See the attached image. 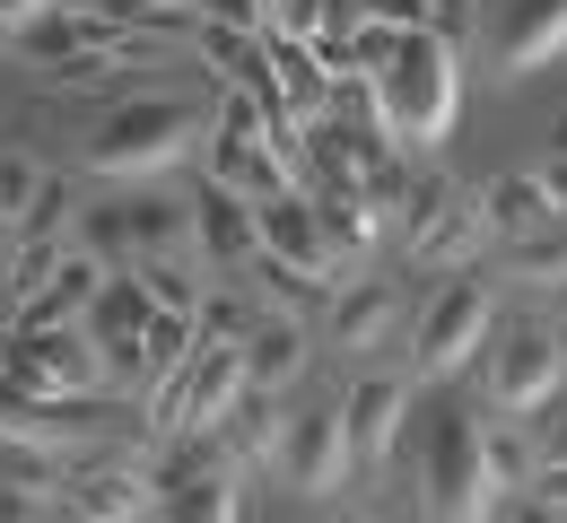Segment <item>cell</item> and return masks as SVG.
<instances>
[{
	"label": "cell",
	"instance_id": "d6986e66",
	"mask_svg": "<svg viewBox=\"0 0 567 523\" xmlns=\"http://www.w3.org/2000/svg\"><path fill=\"white\" fill-rule=\"evenodd\" d=\"M62 253H71V236H9V262H0V323H18L27 305L53 289Z\"/></svg>",
	"mask_w": 567,
	"mask_h": 523
},
{
	"label": "cell",
	"instance_id": "44dd1931",
	"mask_svg": "<svg viewBox=\"0 0 567 523\" xmlns=\"http://www.w3.org/2000/svg\"><path fill=\"white\" fill-rule=\"evenodd\" d=\"M463 184H454V166H436V157H411V184H402V219H393V236L411 244V236H427V227L445 219V201H454Z\"/></svg>",
	"mask_w": 567,
	"mask_h": 523
},
{
	"label": "cell",
	"instance_id": "f1b7e54d",
	"mask_svg": "<svg viewBox=\"0 0 567 523\" xmlns=\"http://www.w3.org/2000/svg\"><path fill=\"white\" fill-rule=\"evenodd\" d=\"M533 184H542V201L567 219V157H542V166H533Z\"/></svg>",
	"mask_w": 567,
	"mask_h": 523
},
{
	"label": "cell",
	"instance_id": "3957f363",
	"mask_svg": "<svg viewBox=\"0 0 567 523\" xmlns=\"http://www.w3.org/2000/svg\"><path fill=\"white\" fill-rule=\"evenodd\" d=\"M481 393H489V419L515 428H542L567 401V332H550L542 314H506L489 341H481Z\"/></svg>",
	"mask_w": 567,
	"mask_h": 523
},
{
	"label": "cell",
	"instance_id": "484cf974",
	"mask_svg": "<svg viewBox=\"0 0 567 523\" xmlns=\"http://www.w3.org/2000/svg\"><path fill=\"white\" fill-rule=\"evenodd\" d=\"M411 27H427L454 53H472L481 44V0H411Z\"/></svg>",
	"mask_w": 567,
	"mask_h": 523
},
{
	"label": "cell",
	"instance_id": "e0dca14e",
	"mask_svg": "<svg viewBox=\"0 0 567 523\" xmlns=\"http://www.w3.org/2000/svg\"><path fill=\"white\" fill-rule=\"evenodd\" d=\"M481 219H489V244H524V236L559 227V210L542 201L533 166H515V175H489V192H481Z\"/></svg>",
	"mask_w": 567,
	"mask_h": 523
},
{
	"label": "cell",
	"instance_id": "4316f807",
	"mask_svg": "<svg viewBox=\"0 0 567 523\" xmlns=\"http://www.w3.org/2000/svg\"><path fill=\"white\" fill-rule=\"evenodd\" d=\"M9 236H71V175H44V192H35V210L9 227Z\"/></svg>",
	"mask_w": 567,
	"mask_h": 523
},
{
	"label": "cell",
	"instance_id": "d6a6232c",
	"mask_svg": "<svg viewBox=\"0 0 567 523\" xmlns=\"http://www.w3.org/2000/svg\"><path fill=\"white\" fill-rule=\"evenodd\" d=\"M323 523H375V515H367V506H332Z\"/></svg>",
	"mask_w": 567,
	"mask_h": 523
},
{
	"label": "cell",
	"instance_id": "4fadbf2b",
	"mask_svg": "<svg viewBox=\"0 0 567 523\" xmlns=\"http://www.w3.org/2000/svg\"><path fill=\"white\" fill-rule=\"evenodd\" d=\"M306 375H315V323H297V314H262L254 341H245V393L297 401Z\"/></svg>",
	"mask_w": 567,
	"mask_h": 523
},
{
	"label": "cell",
	"instance_id": "83f0119b",
	"mask_svg": "<svg viewBox=\"0 0 567 523\" xmlns=\"http://www.w3.org/2000/svg\"><path fill=\"white\" fill-rule=\"evenodd\" d=\"M44 515H62V506L35 498V489H9V480H0V523H44Z\"/></svg>",
	"mask_w": 567,
	"mask_h": 523
},
{
	"label": "cell",
	"instance_id": "5b68a950",
	"mask_svg": "<svg viewBox=\"0 0 567 523\" xmlns=\"http://www.w3.org/2000/svg\"><path fill=\"white\" fill-rule=\"evenodd\" d=\"M497 280L489 262L481 271H454V280H436L420 305V332H411V358H420V375H463L472 358H481V341L497 332Z\"/></svg>",
	"mask_w": 567,
	"mask_h": 523
},
{
	"label": "cell",
	"instance_id": "7402d4cb",
	"mask_svg": "<svg viewBox=\"0 0 567 523\" xmlns=\"http://www.w3.org/2000/svg\"><path fill=\"white\" fill-rule=\"evenodd\" d=\"M497 271L524 280V289H567V219L524 236V244H497Z\"/></svg>",
	"mask_w": 567,
	"mask_h": 523
},
{
	"label": "cell",
	"instance_id": "836d02e7",
	"mask_svg": "<svg viewBox=\"0 0 567 523\" xmlns=\"http://www.w3.org/2000/svg\"><path fill=\"white\" fill-rule=\"evenodd\" d=\"M0 53H9V27H0Z\"/></svg>",
	"mask_w": 567,
	"mask_h": 523
},
{
	"label": "cell",
	"instance_id": "7c38bea8",
	"mask_svg": "<svg viewBox=\"0 0 567 523\" xmlns=\"http://www.w3.org/2000/svg\"><path fill=\"white\" fill-rule=\"evenodd\" d=\"M393 323H402V289H393V280H375V271H358V280H341V289L323 297V314H315V341H332V349L350 358V349L393 341Z\"/></svg>",
	"mask_w": 567,
	"mask_h": 523
},
{
	"label": "cell",
	"instance_id": "ac0fdd59",
	"mask_svg": "<svg viewBox=\"0 0 567 523\" xmlns=\"http://www.w3.org/2000/svg\"><path fill=\"white\" fill-rule=\"evenodd\" d=\"M567 53V0H515V18H506V71L515 79H533V71H550Z\"/></svg>",
	"mask_w": 567,
	"mask_h": 523
},
{
	"label": "cell",
	"instance_id": "cb8c5ba5",
	"mask_svg": "<svg viewBox=\"0 0 567 523\" xmlns=\"http://www.w3.org/2000/svg\"><path fill=\"white\" fill-rule=\"evenodd\" d=\"M489 419V410H481ZM533 471H542V446H533V428H515V419H489V480L497 498H524L533 489Z\"/></svg>",
	"mask_w": 567,
	"mask_h": 523
},
{
	"label": "cell",
	"instance_id": "e575fe53",
	"mask_svg": "<svg viewBox=\"0 0 567 523\" xmlns=\"http://www.w3.org/2000/svg\"><path fill=\"white\" fill-rule=\"evenodd\" d=\"M0 244H9V227H0Z\"/></svg>",
	"mask_w": 567,
	"mask_h": 523
},
{
	"label": "cell",
	"instance_id": "7a4b0ae2",
	"mask_svg": "<svg viewBox=\"0 0 567 523\" xmlns=\"http://www.w3.org/2000/svg\"><path fill=\"white\" fill-rule=\"evenodd\" d=\"M202 140H210V105L157 87V96H123V105L87 132L79 166H87V175H166V166L202 157Z\"/></svg>",
	"mask_w": 567,
	"mask_h": 523
},
{
	"label": "cell",
	"instance_id": "9c48e42d",
	"mask_svg": "<svg viewBox=\"0 0 567 523\" xmlns=\"http://www.w3.org/2000/svg\"><path fill=\"white\" fill-rule=\"evenodd\" d=\"M236 401H245V349L236 341H193V358L175 375V428L166 437H218Z\"/></svg>",
	"mask_w": 567,
	"mask_h": 523
},
{
	"label": "cell",
	"instance_id": "9a60e30c",
	"mask_svg": "<svg viewBox=\"0 0 567 523\" xmlns=\"http://www.w3.org/2000/svg\"><path fill=\"white\" fill-rule=\"evenodd\" d=\"M193 253H202V271H245L254 262V201L202 184L193 192Z\"/></svg>",
	"mask_w": 567,
	"mask_h": 523
},
{
	"label": "cell",
	"instance_id": "277c9868",
	"mask_svg": "<svg viewBox=\"0 0 567 523\" xmlns=\"http://www.w3.org/2000/svg\"><path fill=\"white\" fill-rule=\"evenodd\" d=\"M420 480H427V506L436 523H497V480H489V419L445 401L427 410V453H420Z\"/></svg>",
	"mask_w": 567,
	"mask_h": 523
},
{
	"label": "cell",
	"instance_id": "6da1fadb",
	"mask_svg": "<svg viewBox=\"0 0 567 523\" xmlns=\"http://www.w3.org/2000/svg\"><path fill=\"white\" fill-rule=\"evenodd\" d=\"M375 87V123L402 157H436L454 114H463V53L436 44L427 27H402V44L384 53V71L367 79Z\"/></svg>",
	"mask_w": 567,
	"mask_h": 523
},
{
	"label": "cell",
	"instance_id": "ba28073f",
	"mask_svg": "<svg viewBox=\"0 0 567 523\" xmlns=\"http://www.w3.org/2000/svg\"><path fill=\"white\" fill-rule=\"evenodd\" d=\"M62 515H87V523H148V515H157L148 446L71 453V471H62Z\"/></svg>",
	"mask_w": 567,
	"mask_h": 523
},
{
	"label": "cell",
	"instance_id": "1f68e13d",
	"mask_svg": "<svg viewBox=\"0 0 567 523\" xmlns=\"http://www.w3.org/2000/svg\"><path fill=\"white\" fill-rule=\"evenodd\" d=\"M542 157H567V105H559V123H550V140H542Z\"/></svg>",
	"mask_w": 567,
	"mask_h": 523
},
{
	"label": "cell",
	"instance_id": "4dcf8cb0",
	"mask_svg": "<svg viewBox=\"0 0 567 523\" xmlns=\"http://www.w3.org/2000/svg\"><path fill=\"white\" fill-rule=\"evenodd\" d=\"M533 446H542V462H567V401L542 419V437H533Z\"/></svg>",
	"mask_w": 567,
	"mask_h": 523
},
{
	"label": "cell",
	"instance_id": "f546056e",
	"mask_svg": "<svg viewBox=\"0 0 567 523\" xmlns=\"http://www.w3.org/2000/svg\"><path fill=\"white\" fill-rule=\"evenodd\" d=\"M497 523H567V515H559V506H542V498L524 489V498H506V506H497Z\"/></svg>",
	"mask_w": 567,
	"mask_h": 523
},
{
	"label": "cell",
	"instance_id": "ffe728a7",
	"mask_svg": "<svg viewBox=\"0 0 567 523\" xmlns=\"http://www.w3.org/2000/svg\"><path fill=\"white\" fill-rule=\"evenodd\" d=\"M141 271V289L157 314H202L210 297V271H202V253H157V262H132Z\"/></svg>",
	"mask_w": 567,
	"mask_h": 523
},
{
	"label": "cell",
	"instance_id": "d4e9b609",
	"mask_svg": "<svg viewBox=\"0 0 567 523\" xmlns=\"http://www.w3.org/2000/svg\"><path fill=\"white\" fill-rule=\"evenodd\" d=\"M44 157L35 149H0V227H18L27 210H35V192H44Z\"/></svg>",
	"mask_w": 567,
	"mask_h": 523
},
{
	"label": "cell",
	"instance_id": "30bf717a",
	"mask_svg": "<svg viewBox=\"0 0 567 523\" xmlns=\"http://www.w3.org/2000/svg\"><path fill=\"white\" fill-rule=\"evenodd\" d=\"M254 262H280L315 289H341V262L323 244V227L306 210V192H280V201H254Z\"/></svg>",
	"mask_w": 567,
	"mask_h": 523
},
{
	"label": "cell",
	"instance_id": "52a82bcc",
	"mask_svg": "<svg viewBox=\"0 0 567 523\" xmlns=\"http://www.w3.org/2000/svg\"><path fill=\"white\" fill-rule=\"evenodd\" d=\"M297 498H332L350 480V437H341V393H297L280 410V453H271Z\"/></svg>",
	"mask_w": 567,
	"mask_h": 523
},
{
	"label": "cell",
	"instance_id": "5bb4252c",
	"mask_svg": "<svg viewBox=\"0 0 567 523\" xmlns=\"http://www.w3.org/2000/svg\"><path fill=\"white\" fill-rule=\"evenodd\" d=\"M411 262H420L427 280H454V271H481L489 262V219H481V192L463 184L454 201H445V219L411 236Z\"/></svg>",
	"mask_w": 567,
	"mask_h": 523
},
{
	"label": "cell",
	"instance_id": "603a6c76",
	"mask_svg": "<svg viewBox=\"0 0 567 523\" xmlns=\"http://www.w3.org/2000/svg\"><path fill=\"white\" fill-rule=\"evenodd\" d=\"M262 314H271V305L254 297L245 280H227V289H210V297H202V314H193V332H202V341H236V349H245Z\"/></svg>",
	"mask_w": 567,
	"mask_h": 523
},
{
	"label": "cell",
	"instance_id": "2e32d148",
	"mask_svg": "<svg viewBox=\"0 0 567 523\" xmlns=\"http://www.w3.org/2000/svg\"><path fill=\"white\" fill-rule=\"evenodd\" d=\"M148 523H245V471H193V480H175V489H157V515Z\"/></svg>",
	"mask_w": 567,
	"mask_h": 523
},
{
	"label": "cell",
	"instance_id": "8fae6325",
	"mask_svg": "<svg viewBox=\"0 0 567 523\" xmlns=\"http://www.w3.org/2000/svg\"><path fill=\"white\" fill-rule=\"evenodd\" d=\"M411 419V384L402 375H367L341 393V437H350V471H384L393 462V437Z\"/></svg>",
	"mask_w": 567,
	"mask_h": 523
},
{
	"label": "cell",
	"instance_id": "8992f818",
	"mask_svg": "<svg viewBox=\"0 0 567 523\" xmlns=\"http://www.w3.org/2000/svg\"><path fill=\"white\" fill-rule=\"evenodd\" d=\"M202 166H210L218 192H236V201H280V192H297L288 166L271 157V140H262V96H245V87H218Z\"/></svg>",
	"mask_w": 567,
	"mask_h": 523
},
{
	"label": "cell",
	"instance_id": "d590c367",
	"mask_svg": "<svg viewBox=\"0 0 567 523\" xmlns=\"http://www.w3.org/2000/svg\"><path fill=\"white\" fill-rule=\"evenodd\" d=\"M71 523H87V515H71Z\"/></svg>",
	"mask_w": 567,
	"mask_h": 523
}]
</instances>
